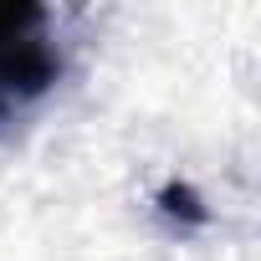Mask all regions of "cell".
<instances>
[{
    "instance_id": "cell-1",
    "label": "cell",
    "mask_w": 261,
    "mask_h": 261,
    "mask_svg": "<svg viewBox=\"0 0 261 261\" xmlns=\"http://www.w3.org/2000/svg\"><path fill=\"white\" fill-rule=\"evenodd\" d=\"M62 82L51 11L36 0H0V118L41 102Z\"/></svg>"
}]
</instances>
